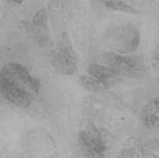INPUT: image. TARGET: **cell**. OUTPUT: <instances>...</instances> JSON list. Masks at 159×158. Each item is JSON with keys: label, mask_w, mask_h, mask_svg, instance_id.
Returning <instances> with one entry per match:
<instances>
[{"label": "cell", "mask_w": 159, "mask_h": 158, "mask_svg": "<svg viewBox=\"0 0 159 158\" xmlns=\"http://www.w3.org/2000/svg\"><path fill=\"white\" fill-rule=\"evenodd\" d=\"M143 124L148 129H153L159 122V99L151 100L144 107L142 114Z\"/></svg>", "instance_id": "obj_8"}, {"label": "cell", "mask_w": 159, "mask_h": 158, "mask_svg": "<svg viewBox=\"0 0 159 158\" xmlns=\"http://www.w3.org/2000/svg\"><path fill=\"white\" fill-rule=\"evenodd\" d=\"M158 130H159V129H158ZM158 134H159V131H158Z\"/></svg>", "instance_id": "obj_13"}, {"label": "cell", "mask_w": 159, "mask_h": 158, "mask_svg": "<svg viewBox=\"0 0 159 158\" xmlns=\"http://www.w3.org/2000/svg\"><path fill=\"white\" fill-rule=\"evenodd\" d=\"M152 64L156 70L159 71V45L157 49L155 50L152 57Z\"/></svg>", "instance_id": "obj_11"}, {"label": "cell", "mask_w": 159, "mask_h": 158, "mask_svg": "<svg viewBox=\"0 0 159 158\" xmlns=\"http://www.w3.org/2000/svg\"><path fill=\"white\" fill-rule=\"evenodd\" d=\"M102 59L106 66L113 69L120 77L139 79L147 74V65L139 56L106 52L102 55Z\"/></svg>", "instance_id": "obj_3"}, {"label": "cell", "mask_w": 159, "mask_h": 158, "mask_svg": "<svg viewBox=\"0 0 159 158\" xmlns=\"http://www.w3.org/2000/svg\"><path fill=\"white\" fill-rule=\"evenodd\" d=\"M106 40L113 52L127 55L139 47L141 35L137 28L128 23L110 30L106 34Z\"/></svg>", "instance_id": "obj_4"}, {"label": "cell", "mask_w": 159, "mask_h": 158, "mask_svg": "<svg viewBox=\"0 0 159 158\" xmlns=\"http://www.w3.org/2000/svg\"><path fill=\"white\" fill-rule=\"evenodd\" d=\"M80 82L84 88L92 92L105 90L112 86L111 84L92 77L88 74L82 75L80 78Z\"/></svg>", "instance_id": "obj_9"}, {"label": "cell", "mask_w": 159, "mask_h": 158, "mask_svg": "<svg viewBox=\"0 0 159 158\" xmlns=\"http://www.w3.org/2000/svg\"><path fill=\"white\" fill-rule=\"evenodd\" d=\"M24 24L28 33L37 45L40 47H45L48 45L50 34L48 26V14L45 8L38 10L30 21Z\"/></svg>", "instance_id": "obj_6"}, {"label": "cell", "mask_w": 159, "mask_h": 158, "mask_svg": "<svg viewBox=\"0 0 159 158\" xmlns=\"http://www.w3.org/2000/svg\"><path fill=\"white\" fill-rule=\"evenodd\" d=\"M118 158H139V157L135 152L132 150H127L122 152Z\"/></svg>", "instance_id": "obj_12"}, {"label": "cell", "mask_w": 159, "mask_h": 158, "mask_svg": "<svg viewBox=\"0 0 159 158\" xmlns=\"http://www.w3.org/2000/svg\"><path fill=\"white\" fill-rule=\"evenodd\" d=\"M86 72L87 74L92 77L108 83L112 86L117 83L119 79L121 78L113 69L106 65L91 64L87 68Z\"/></svg>", "instance_id": "obj_7"}, {"label": "cell", "mask_w": 159, "mask_h": 158, "mask_svg": "<svg viewBox=\"0 0 159 158\" xmlns=\"http://www.w3.org/2000/svg\"><path fill=\"white\" fill-rule=\"evenodd\" d=\"M40 86V81L19 63H8L0 71V92L16 107H29L38 97Z\"/></svg>", "instance_id": "obj_1"}, {"label": "cell", "mask_w": 159, "mask_h": 158, "mask_svg": "<svg viewBox=\"0 0 159 158\" xmlns=\"http://www.w3.org/2000/svg\"><path fill=\"white\" fill-rule=\"evenodd\" d=\"M102 4L107 8H109L114 11H121L126 13L128 14L132 15H139L141 14V11L139 9L134 8L126 2L121 1H105L102 2Z\"/></svg>", "instance_id": "obj_10"}, {"label": "cell", "mask_w": 159, "mask_h": 158, "mask_svg": "<svg viewBox=\"0 0 159 158\" xmlns=\"http://www.w3.org/2000/svg\"><path fill=\"white\" fill-rule=\"evenodd\" d=\"M48 58L52 67L60 74L71 76L78 69L77 56L70 35L66 32L58 37L55 47L48 53Z\"/></svg>", "instance_id": "obj_2"}, {"label": "cell", "mask_w": 159, "mask_h": 158, "mask_svg": "<svg viewBox=\"0 0 159 158\" xmlns=\"http://www.w3.org/2000/svg\"><path fill=\"white\" fill-rule=\"evenodd\" d=\"M79 143L84 152L92 158H101L106 150V143L96 127L89 126L79 133Z\"/></svg>", "instance_id": "obj_5"}]
</instances>
